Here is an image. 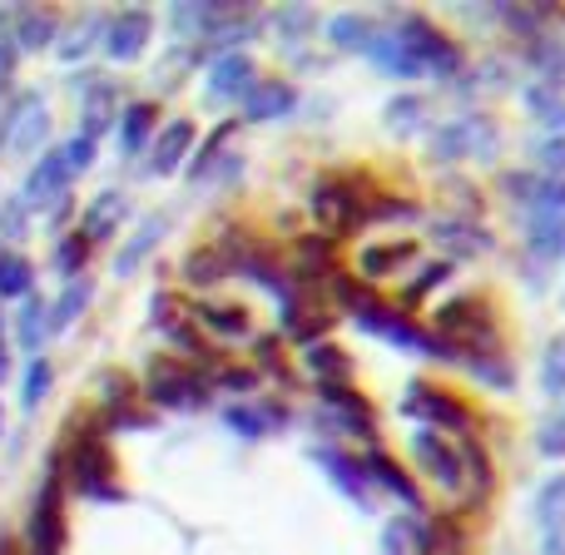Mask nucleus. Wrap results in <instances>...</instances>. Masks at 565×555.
Returning <instances> with one entry per match:
<instances>
[{
	"instance_id": "f257e3e1",
	"label": "nucleus",
	"mask_w": 565,
	"mask_h": 555,
	"mask_svg": "<svg viewBox=\"0 0 565 555\" xmlns=\"http://www.w3.org/2000/svg\"><path fill=\"white\" fill-rule=\"evenodd\" d=\"M407 451H412V461L427 471V481H437V491H447V497L461 501V506H477V501L491 491L487 451H481L471 437L447 441L441 431L417 427L407 441Z\"/></svg>"
},
{
	"instance_id": "f03ea898",
	"label": "nucleus",
	"mask_w": 565,
	"mask_h": 555,
	"mask_svg": "<svg viewBox=\"0 0 565 555\" xmlns=\"http://www.w3.org/2000/svg\"><path fill=\"white\" fill-rule=\"evenodd\" d=\"M431 328H437V338L451 342L461 357H471V352H491V342H497V318H491V308L481 298L441 302L437 318H431Z\"/></svg>"
},
{
	"instance_id": "7ed1b4c3",
	"label": "nucleus",
	"mask_w": 565,
	"mask_h": 555,
	"mask_svg": "<svg viewBox=\"0 0 565 555\" xmlns=\"http://www.w3.org/2000/svg\"><path fill=\"white\" fill-rule=\"evenodd\" d=\"M65 551V487H60V461H50L45 487L30 506L25 526V555H60Z\"/></svg>"
},
{
	"instance_id": "20e7f679",
	"label": "nucleus",
	"mask_w": 565,
	"mask_h": 555,
	"mask_svg": "<svg viewBox=\"0 0 565 555\" xmlns=\"http://www.w3.org/2000/svg\"><path fill=\"white\" fill-rule=\"evenodd\" d=\"M70 487L89 501H119L115 487V461H109V447L99 431L70 441Z\"/></svg>"
},
{
	"instance_id": "39448f33",
	"label": "nucleus",
	"mask_w": 565,
	"mask_h": 555,
	"mask_svg": "<svg viewBox=\"0 0 565 555\" xmlns=\"http://www.w3.org/2000/svg\"><path fill=\"white\" fill-rule=\"evenodd\" d=\"M214 397L209 392V377L194 367H184V362H169L159 357L154 367H149V402L164 412H199L204 402Z\"/></svg>"
},
{
	"instance_id": "423d86ee",
	"label": "nucleus",
	"mask_w": 565,
	"mask_h": 555,
	"mask_svg": "<svg viewBox=\"0 0 565 555\" xmlns=\"http://www.w3.org/2000/svg\"><path fill=\"white\" fill-rule=\"evenodd\" d=\"M372 199L358 189V179H322L312 189V218H318L328 234H352V228L367 224Z\"/></svg>"
},
{
	"instance_id": "0eeeda50",
	"label": "nucleus",
	"mask_w": 565,
	"mask_h": 555,
	"mask_svg": "<svg viewBox=\"0 0 565 555\" xmlns=\"http://www.w3.org/2000/svg\"><path fill=\"white\" fill-rule=\"evenodd\" d=\"M402 417L422 421V427H431V431H461V437H471V427H477V417H471L451 392L431 387V382H412L407 402H402Z\"/></svg>"
},
{
	"instance_id": "6e6552de",
	"label": "nucleus",
	"mask_w": 565,
	"mask_h": 555,
	"mask_svg": "<svg viewBox=\"0 0 565 555\" xmlns=\"http://www.w3.org/2000/svg\"><path fill=\"white\" fill-rule=\"evenodd\" d=\"M392 35H397L402 45H407V55L417 60V65L427 70V75H457V70H461V50L451 45V40L441 35V30L431 25V20H422V15H402Z\"/></svg>"
},
{
	"instance_id": "1a4fd4ad",
	"label": "nucleus",
	"mask_w": 565,
	"mask_h": 555,
	"mask_svg": "<svg viewBox=\"0 0 565 555\" xmlns=\"http://www.w3.org/2000/svg\"><path fill=\"white\" fill-rule=\"evenodd\" d=\"M431 154H437L441 164H457V159H491V154H497V125H487L481 115L451 119V125L437 129Z\"/></svg>"
},
{
	"instance_id": "9d476101",
	"label": "nucleus",
	"mask_w": 565,
	"mask_h": 555,
	"mask_svg": "<svg viewBox=\"0 0 565 555\" xmlns=\"http://www.w3.org/2000/svg\"><path fill=\"white\" fill-rule=\"evenodd\" d=\"M318 392H322V412H318L322 431H338V437H372V431H377L372 407L348 387V382H342V387H318Z\"/></svg>"
},
{
	"instance_id": "9b49d317",
	"label": "nucleus",
	"mask_w": 565,
	"mask_h": 555,
	"mask_svg": "<svg viewBox=\"0 0 565 555\" xmlns=\"http://www.w3.org/2000/svg\"><path fill=\"white\" fill-rule=\"evenodd\" d=\"M149 30H154V15L149 10H119V15L105 20V55L129 65L139 60V50L149 45Z\"/></svg>"
},
{
	"instance_id": "f8f14e48",
	"label": "nucleus",
	"mask_w": 565,
	"mask_h": 555,
	"mask_svg": "<svg viewBox=\"0 0 565 555\" xmlns=\"http://www.w3.org/2000/svg\"><path fill=\"white\" fill-rule=\"evenodd\" d=\"M65 189H70V169L60 159V149H50L25 179V209H65Z\"/></svg>"
},
{
	"instance_id": "ddd939ff",
	"label": "nucleus",
	"mask_w": 565,
	"mask_h": 555,
	"mask_svg": "<svg viewBox=\"0 0 565 555\" xmlns=\"http://www.w3.org/2000/svg\"><path fill=\"white\" fill-rule=\"evenodd\" d=\"M224 427L238 431L244 441H264L278 427H288V412L278 402H234V407H224Z\"/></svg>"
},
{
	"instance_id": "4468645a",
	"label": "nucleus",
	"mask_w": 565,
	"mask_h": 555,
	"mask_svg": "<svg viewBox=\"0 0 565 555\" xmlns=\"http://www.w3.org/2000/svg\"><path fill=\"white\" fill-rule=\"evenodd\" d=\"M362 477H367L372 487L392 491V497H397L407 511H422V491H417V481H412L407 471H402L397 461L387 457V451H367V457H362Z\"/></svg>"
},
{
	"instance_id": "2eb2a0df",
	"label": "nucleus",
	"mask_w": 565,
	"mask_h": 555,
	"mask_svg": "<svg viewBox=\"0 0 565 555\" xmlns=\"http://www.w3.org/2000/svg\"><path fill=\"white\" fill-rule=\"evenodd\" d=\"M292 109H298V89L282 85V79H254V85L244 89V115L258 119V125L292 115Z\"/></svg>"
},
{
	"instance_id": "dca6fc26",
	"label": "nucleus",
	"mask_w": 565,
	"mask_h": 555,
	"mask_svg": "<svg viewBox=\"0 0 565 555\" xmlns=\"http://www.w3.org/2000/svg\"><path fill=\"white\" fill-rule=\"evenodd\" d=\"M248 85H254V65H248V55H238V50H228V55H218L214 65H209V105H218V99H244Z\"/></svg>"
},
{
	"instance_id": "f3484780",
	"label": "nucleus",
	"mask_w": 565,
	"mask_h": 555,
	"mask_svg": "<svg viewBox=\"0 0 565 555\" xmlns=\"http://www.w3.org/2000/svg\"><path fill=\"white\" fill-rule=\"evenodd\" d=\"M312 461L328 471L332 487H338L352 506H367V477H362V461H352L348 451H332V447H318L312 451Z\"/></svg>"
},
{
	"instance_id": "a211bd4d",
	"label": "nucleus",
	"mask_w": 565,
	"mask_h": 555,
	"mask_svg": "<svg viewBox=\"0 0 565 555\" xmlns=\"http://www.w3.org/2000/svg\"><path fill=\"white\" fill-rule=\"evenodd\" d=\"M382 551L387 555H431V521L422 511L397 516L382 526Z\"/></svg>"
},
{
	"instance_id": "6ab92c4d",
	"label": "nucleus",
	"mask_w": 565,
	"mask_h": 555,
	"mask_svg": "<svg viewBox=\"0 0 565 555\" xmlns=\"http://www.w3.org/2000/svg\"><path fill=\"white\" fill-rule=\"evenodd\" d=\"M6 125H15V129L6 135V145H10V149H20V154H30V149H35L40 139H45V129H50V119H45V105H40V95H20Z\"/></svg>"
},
{
	"instance_id": "aec40b11",
	"label": "nucleus",
	"mask_w": 565,
	"mask_h": 555,
	"mask_svg": "<svg viewBox=\"0 0 565 555\" xmlns=\"http://www.w3.org/2000/svg\"><path fill=\"white\" fill-rule=\"evenodd\" d=\"M189 149H194V125H189V119H174V125H164V135L154 139L145 169L149 174H174V169L189 159Z\"/></svg>"
},
{
	"instance_id": "412c9836",
	"label": "nucleus",
	"mask_w": 565,
	"mask_h": 555,
	"mask_svg": "<svg viewBox=\"0 0 565 555\" xmlns=\"http://www.w3.org/2000/svg\"><path fill=\"white\" fill-rule=\"evenodd\" d=\"M228 274H238V244H209V248H199V254L184 264V278L194 282V288L224 282Z\"/></svg>"
},
{
	"instance_id": "4be33fe9",
	"label": "nucleus",
	"mask_w": 565,
	"mask_h": 555,
	"mask_svg": "<svg viewBox=\"0 0 565 555\" xmlns=\"http://www.w3.org/2000/svg\"><path fill=\"white\" fill-rule=\"evenodd\" d=\"M194 318H199V328L209 332V338H218V342H238V338H248V312L238 308V302H199L194 308Z\"/></svg>"
},
{
	"instance_id": "5701e85b",
	"label": "nucleus",
	"mask_w": 565,
	"mask_h": 555,
	"mask_svg": "<svg viewBox=\"0 0 565 555\" xmlns=\"http://www.w3.org/2000/svg\"><path fill=\"white\" fill-rule=\"evenodd\" d=\"M362 50H367V60L377 70H387V75H402V79H422V75H427V70L407 55V45H402L392 30H372V40Z\"/></svg>"
},
{
	"instance_id": "b1692460",
	"label": "nucleus",
	"mask_w": 565,
	"mask_h": 555,
	"mask_svg": "<svg viewBox=\"0 0 565 555\" xmlns=\"http://www.w3.org/2000/svg\"><path fill=\"white\" fill-rule=\"evenodd\" d=\"M412 258H417V244H412V238H397V244H382V248H362L358 274H362V282H382V278L397 274V268H407Z\"/></svg>"
},
{
	"instance_id": "393cba45",
	"label": "nucleus",
	"mask_w": 565,
	"mask_h": 555,
	"mask_svg": "<svg viewBox=\"0 0 565 555\" xmlns=\"http://www.w3.org/2000/svg\"><path fill=\"white\" fill-rule=\"evenodd\" d=\"M154 318H159V328H164V338L174 342V348H184L189 357H204V338L194 332L189 312L174 308V298H169V292H159V298H154Z\"/></svg>"
},
{
	"instance_id": "a878e982",
	"label": "nucleus",
	"mask_w": 565,
	"mask_h": 555,
	"mask_svg": "<svg viewBox=\"0 0 565 555\" xmlns=\"http://www.w3.org/2000/svg\"><path fill=\"white\" fill-rule=\"evenodd\" d=\"M164 234H169V214H149L145 224L135 228V238H129V244H125V254L115 258V274H119V278H129L139 264H145L149 254H154V244H159V238H164Z\"/></svg>"
},
{
	"instance_id": "bb28decb",
	"label": "nucleus",
	"mask_w": 565,
	"mask_h": 555,
	"mask_svg": "<svg viewBox=\"0 0 565 555\" xmlns=\"http://www.w3.org/2000/svg\"><path fill=\"white\" fill-rule=\"evenodd\" d=\"M536 521H541L546 546H565V477H551L536 491Z\"/></svg>"
},
{
	"instance_id": "cd10ccee",
	"label": "nucleus",
	"mask_w": 565,
	"mask_h": 555,
	"mask_svg": "<svg viewBox=\"0 0 565 555\" xmlns=\"http://www.w3.org/2000/svg\"><path fill=\"white\" fill-rule=\"evenodd\" d=\"M149 129H154V105L139 99V105H129L125 115H119V154L135 159L139 149L149 145Z\"/></svg>"
},
{
	"instance_id": "c85d7f7f",
	"label": "nucleus",
	"mask_w": 565,
	"mask_h": 555,
	"mask_svg": "<svg viewBox=\"0 0 565 555\" xmlns=\"http://www.w3.org/2000/svg\"><path fill=\"white\" fill-rule=\"evenodd\" d=\"M119 218H125V194H99L95 204L85 209V228H79V238H85V244H95V238H109Z\"/></svg>"
},
{
	"instance_id": "c756f323",
	"label": "nucleus",
	"mask_w": 565,
	"mask_h": 555,
	"mask_svg": "<svg viewBox=\"0 0 565 555\" xmlns=\"http://www.w3.org/2000/svg\"><path fill=\"white\" fill-rule=\"evenodd\" d=\"M308 372L318 377V387H342L348 382V352L342 348H328V342H312L308 348Z\"/></svg>"
},
{
	"instance_id": "7c9ffc66",
	"label": "nucleus",
	"mask_w": 565,
	"mask_h": 555,
	"mask_svg": "<svg viewBox=\"0 0 565 555\" xmlns=\"http://www.w3.org/2000/svg\"><path fill=\"white\" fill-rule=\"evenodd\" d=\"M105 40V15H85V20H75V25L60 35V60H79V55H89V50Z\"/></svg>"
},
{
	"instance_id": "2f4dec72",
	"label": "nucleus",
	"mask_w": 565,
	"mask_h": 555,
	"mask_svg": "<svg viewBox=\"0 0 565 555\" xmlns=\"http://www.w3.org/2000/svg\"><path fill=\"white\" fill-rule=\"evenodd\" d=\"M55 30H60V20L50 15V10H20L15 15V45L20 50H40V45L55 40Z\"/></svg>"
},
{
	"instance_id": "473e14b6",
	"label": "nucleus",
	"mask_w": 565,
	"mask_h": 555,
	"mask_svg": "<svg viewBox=\"0 0 565 555\" xmlns=\"http://www.w3.org/2000/svg\"><path fill=\"white\" fill-rule=\"evenodd\" d=\"M85 302H89V282L85 278H70L65 282V292L55 298V308H45V318H50V332H65L70 322L85 312Z\"/></svg>"
},
{
	"instance_id": "72a5a7b5",
	"label": "nucleus",
	"mask_w": 565,
	"mask_h": 555,
	"mask_svg": "<svg viewBox=\"0 0 565 555\" xmlns=\"http://www.w3.org/2000/svg\"><path fill=\"white\" fill-rule=\"evenodd\" d=\"M431 234H437V244L447 248V254H457V258H471V254H481V248H487V234H481V228L451 224V218H441Z\"/></svg>"
},
{
	"instance_id": "f704fd0d",
	"label": "nucleus",
	"mask_w": 565,
	"mask_h": 555,
	"mask_svg": "<svg viewBox=\"0 0 565 555\" xmlns=\"http://www.w3.org/2000/svg\"><path fill=\"white\" fill-rule=\"evenodd\" d=\"M461 367H467L471 377H481L487 387H501V392L516 387V372H511V362L491 357V352H471V357H461Z\"/></svg>"
},
{
	"instance_id": "c9c22d12",
	"label": "nucleus",
	"mask_w": 565,
	"mask_h": 555,
	"mask_svg": "<svg viewBox=\"0 0 565 555\" xmlns=\"http://www.w3.org/2000/svg\"><path fill=\"white\" fill-rule=\"evenodd\" d=\"M422 125H427V99L397 95V99L387 105V129H392V135H417Z\"/></svg>"
},
{
	"instance_id": "e433bc0d",
	"label": "nucleus",
	"mask_w": 565,
	"mask_h": 555,
	"mask_svg": "<svg viewBox=\"0 0 565 555\" xmlns=\"http://www.w3.org/2000/svg\"><path fill=\"white\" fill-rule=\"evenodd\" d=\"M30 282H35V268L0 248V298H30Z\"/></svg>"
},
{
	"instance_id": "4c0bfd02",
	"label": "nucleus",
	"mask_w": 565,
	"mask_h": 555,
	"mask_svg": "<svg viewBox=\"0 0 565 555\" xmlns=\"http://www.w3.org/2000/svg\"><path fill=\"white\" fill-rule=\"evenodd\" d=\"M45 332H50L45 302H40V298H25V308H20V322H15V338H20V348H25V352H35L40 342H45Z\"/></svg>"
},
{
	"instance_id": "58836bf2",
	"label": "nucleus",
	"mask_w": 565,
	"mask_h": 555,
	"mask_svg": "<svg viewBox=\"0 0 565 555\" xmlns=\"http://www.w3.org/2000/svg\"><path fill=\"white\" fill-rule=\"evenodd\" d=\"M526 105L536 109V115L546 119L551 129H565V105H561V95H556V79H541V85H531L526 89Z\"/></svg>"
},
{
	"instance_id": "ea45409f",
	"label": "nucleus",
	"mask_w": 565,
	"mask_h": 555,
	"mask_svg": "<svg viewBox=\"0 0 565 555\" xmlns=\"http://www.w3.org/2000/svg\"><path fill=\"white\" fill-rule=\"evenodd\" d=\"M328 35H332V45H342V50H362L372 40V20L367 15H338L328 25Z\"/></svg>"
},
{
	"instance_id": "a19ab883",
	"label": "nucleus",
	"mask_w": 565,
	"mask_h": 555,
	"mask_svg": "<svg viewBox=\"0 0 565 555\" xmlns=\"http://www.w3.org/2000/svg\"><path fill=\"white\" fill-rule=\"evenodd\" d=\"M541 387L546 397H565V338H551L546 362H541Z\"/></svg>"
},
{
	"instance_id": "79ce46f5",
	"label": "nucleus",
	"mask_w": 565,
	"mask_h": 555,
	"mask_svg": "<svg viewBox=\"0 0 565 555\" xmlns=\"http://www.w3.org/2000/svg\"><path fill=\"white\" fill-rule=\"evenodd\" d=\"M447 278H451V264H431V268H422V274L407 282L402 302H422V298H431V292H437V282H447Z\"/></svg>"
},
{
	"instance_id": "37998d69",
	"label": "nucleus",
	"mask_w": 565,
	"mask_h": 555,
	"mask_svg": "<svg viewBox=\"0 0 565 555\" xmlns=\"http://www.w3.org/2000/svg\"><path fill=\"white\" fill-rule=\"evenodd\" d=\"M85 258H89V244H85V238H79V234L60 238V248H55V268H60V274L79 278V268H85Z\"/></svg>"
},
{
	"instance_id": "c03bdc74",
	"label": "nucleus",
	"mask_w": 565,
	"mask_h": 555,
	"mask_svg": "<svg viewBox=\"0 0 565 555\" xmlns=\"http://www.w3.org/2000/svg\"><path fill=\"white\" fill-rule=\"evenodd\" d=\"M50 377H55V372H50L45 357L30 362V367H25V387H20V402H25V407H35V402L50 392Z\"/></svg>"
},
{
	"instance_id": "a18cd8bd",
	"label": "nucleus",
	"mask_w": 565,
	"mask_h": 555,
	"mask_svg": "<svg viewBox=\"0 0 565 555\" xmlns=\"http://www.w3.org/2000/svg\"><path fill=\"white\" fill-rule=\"evenodd\" d=\"M60 159H65L70 179H75V174H85V169H89V164H95V139L75 135V139H70V145H60Z\"/></svg>"
},
{
	"instance_id": "49530a36",
	"label": "nucleus",
	"mask_w": 565,
	"mask_h": 555,
	"mask_svg": "<svg viewBox=\"0 0 565 555\" xmlns=\"http://www.w3.org/2000/svg\"><path fill=\"white\" fill-rule=\"evenodd\" d=\"M536 164L546 169L551 179H565V139H561V135L541 139V145H536Z\"/></svg>"
},
{
	"instance_id": "de8ad7c7",
	"label": "nucleus",
	"mask_w": 565,
	"mask_h": 555,
	"mask_svg": "<svg viewBox=\"0 0 565 555\" xmlns=\"http://www.w3.org/2000/svg\"><path fill=\"white\" fill-rule=\"evenodd\" d=\"M228 135H234V125H224V129H218L214 139H209L204 149H199V154H194V164H189V179H204L209 169L218 164V149H224V139H228Z\"/></svg>"
},
{
	"instance_id": "09e8293b",
	"label": "nucleus",
	"mask_w": 565,
	"mask_h": 555,
	"mask_svg": "<svg viewBox=\"0 0 565 555\" xmlns=\"http://www.w3.org/2000/svg\"><path fill=\"white\" fill-rule=\"evenodd\" d=\"M312 25H318V15H312V10H282V15H278V30L288 35V45H298Z\"/></svg>"
},
{
	"instance_id": "8fccbe9b",
	"label": "nucleus",
	"mask_w": 565,
	"mask_h": 555,
	"mask_svg": "<svg viewBox=\"0 0 565 555\" xmlns=\"http://www.w3.org/2000/svg\"><path fill=\"white\" fill-rule=\"evenodd\" d=\"M224 387V392H258V372H214L209 377V392Z\"/></svg>"
},
{
	"instance_id": "3c124183",
	"label": "nucleus",
	"mask_w": 565,
	"mask_h": 555,
	"mask_svg": "<svg viewBox=\"0 0 565 555\" xmlns=\"http://www.w3.org/2000/svg\"><path fill=\"white\" fill-rule=\"evenodd\" d=\"M541 457H565V421H551V427H541Z\"/></svg>"
},
{
	"instance_id": "603ef678",
	"label": "nucleus",
	"mask_w": 565,
	"mask_h": 555,
	"mask_svg": "<svg viewBox=\"0 0 565 555\" xmlns=\"http://www.w3.org/2000/svg\"><path fill=\"white\" fill-rule=\"evenodd\" d=\"M0 234H6V238H20V234H25V204H20V199L0 209Z\"/></svg>"
},
{
	"instance_id": "864d4df0",
	"label": "nucleus",
	"mask_w": 565,
	"mask_h": 555,
	"mask_svg": "<svg viewBox=\"0 0 565 555\" xmlns=\"http://www.w3.org/2000/svg\"><path fill=\"white\" fill-rule=\"evenodd\" d=\"M10 70H15V45H10V40H0V89H6Z\"/></svg>"
},
{
	"instance_id": "5fc2aeb1",
	"label": "nucleus",
	"mask_w": 565,
	"mask_h": 555,
	"mask_svg": "<svg viewBox=\"0 0 565 555\" xmlns=\"http://www.w3.org/2000/svg\"><path fill=\"white\" fill-rule=\"evenodd\" d=\"M10 377V352H6V342H0V382Z\"/></svg>"
},
{
	"instance_id": "6e6d98bb",
	"label": "nucleus",
	"mask_w": 565,
	"mask_h": 555,
	"mask_svg": "<svg viewBox=\"0 0 565 555\" xmlns=\"http://www.w3.org/2000/svg\"><path fill=\"white\" fill-rule=\"evenodd\" d=\"M0 555H20V546L10 536H0Z\"/></svg>"
},
{
	"instance_id": "4d7b16f0",
	"label": "nucleus",
	"mask_w": 565,
	"mask_h": 555,
	"mask_svg": "<svg viewBox=\"0 0 565 555\" xmlns=\"http://www.w3.org/2000/svg\"><path fill=\"white\" fill-rule=\"evenodd\" d=\"M561 421H565V417H561Z\"/></svg>"
}]
</instances>
